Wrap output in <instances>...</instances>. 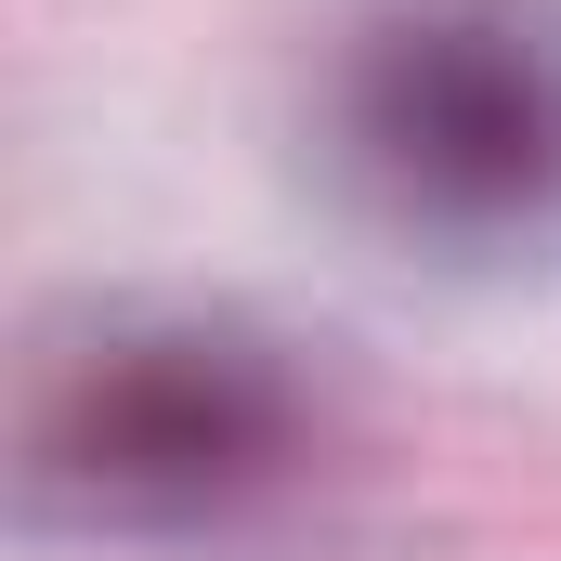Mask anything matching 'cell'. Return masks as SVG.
I'll list each match as a JSON object with an SVG mask.
<instances>
[{"mask_svg": "<svg viewBox=\"0 0 561 561\" xmlns=\"http://www.w3.org/2000/svg\"><path fill=\"white\" fill-rule=\"evenodd\" d=\"M313 131L340 196L431 262L561 249V0H379L340 26Z\"/></svg>", "mask_w": 561, "mask_h": 561, "instance_id": "1", "label": "cell"}, {"mask_svg": "<svg viewBox=\"0 0 561 561\" xmlns=\"http://www.w3.org/2000/svg\"><path fill=\"white\" fill-rule=\"evenodd\" d=\"M300 379L209 313H131L39 379V496L118 536L222 523L300 457Z\"/></svg>", "mask_w": 561, "mask_h": 561, "instance_id": "2", "label": "cell"}]
</instances>
